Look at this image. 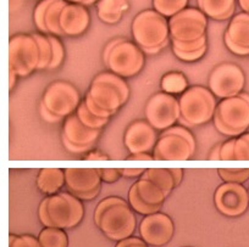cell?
<instances>
[{"instance_id":"cell-1","label":"cell","mask_w":249,"mask_h":247,"mask_svg":"<svg viewBox=\"0 0 249 247\" xmlns=\"http://www.w3.org/2000/svg\"><path fill=\"white\" fill-rule=\"evenodd\" d=\"M130 87L122 77L112 72H103L90 83L83 101L93 115L110 118L130 99Z\"/></svg>"},{"instance_id":"cell-2","label":"cell","mask_w":249,"mask_h":247,"mask_svg":"<svg viewBox=\"0 0 249 247\" xmlns=\"http://www.w3.org/2000/svg\"><path fill=\"white\" fill-rule=\"evenodd\" d=\"M94 223L107 239L116 242L132 236L137 228V218L130 203L117 196H109L98 203Z\"/></svg>"},{"instance_id":"cell-3","label":"cell","mask_w":249,"mask_h":247,"mask_svg":"<svg viewBox=\"0 0 249 247\" xmlns=\"http://www.w3.org/2000/svg\"><path fill=\"white\" fill-rule=\"evenodd\" d=\"M85 206L72 194L57 193L43 198L38 207V218L44 227L72 229L82 222Z\"/></svg>"},{"instance_id":"cell-4","label":"cell","mask_w":249,"mask_h":247,"mask_svg":"<svg viewBox=\"0 0 249 247\" xmlns=\"http://www.w3.org/2000/svg\"><path fill=\"white\" fill-rule=\"evenodd\" d=\"M132 37L144 54L155 55L171 43L169 18L157 10H143L133 18Z\"/></svg>"},{"instance_id":"cell-5","label":"cell","mask_w":249,"mask_h":247,"mask_svg":"<svg viewBox=\"0 0 249 247\" xmlns=\"http://www.w3.org/2000/svg\"><path fill=\"white\" fill-rule=\"evenodd\" d=\"M105 67L122 78L137 76L144 67L145 57L143 50L127 38H114L103 51Z\"/></svg>"},{"instance_id":"cell-6","label":"cell","mask_w":249,"mask_h":247,"mask_svg":"<svg viewBox=\"0 0 249 247\" xmlns=\"http://www.w3.org/2000/svg\"><path fill=\"white\" fill-rule=\"evenodd\" d=\"M181 117L178 124L195 128L207 124L214 118L217 100L209 88L202 85L190 87L178 98Z\"/></svg>"},{"instance_id":"cell-7","label":"cell","mask_w":249,"mask_h":247,"mask_svg":"<svg viewBox=\"0 0 249 247\" xmlns=\"http://www.w3.org/2000/svg\"><path fill=\"white\" fill-rule=\"evenodd\" d=\"M213 121L216 131L225 136L234 138L246 133L249 129V94L221 99Z\"/></svg>"},{"instance_id":"cell-8","label":"cell","mask_w":249,"mask_h":247,"mask_svg":"<svg viewBox=\"0 0 249 247\" xmlns=\"http://www.w3.org/2000/svg\"><path fill=\"white\" fill-rule=\"evenodd\" d=\"M197 143L190 128L174 126L161 132L153 150L155 161H187L195 156Z\"/></svg>"},{"instance_id":"cell-9","label":"cell","mask_w":249,"mask_h":247,"mask_svg":"<svg viewBox=\"0 0 249 247\" xmlns=\"http://www.w3.org/2000/svg\"><path fill=\"white\" fill-rule=\"evenodd\" d=\"M40 47L35 34H16L9 42V69L18 77L30 76L38 71Z\"/></svg>"},{"instance_id":"cell-10","label":"cell","mask_w":249,"mask_h":247,"mask_svg":"<svg viewBox=\"0 0 249 247\" xmlns=\"http://www.w3.org/2000/svg\"><path fill=\"white\" fill-rule=\"evenodd\" d=\"M80 92L70 82L55 81L49 84L43 94L40 105L62 121L77 111L81 105Z\"/></svg>"},{"instance_id":"cell-11","label":"cell","mask_w":249,"mask_h":247,"mask_svg":"<svg viewBox=\"0 0 249 247\" xmlns=\"http://www.w3.org/2000/svg\"><path fill=\"white\" fill-rule=\"evenodd\" d=\"M169 27L171 39L195 42L208 35V17L199 9L186 8L169 18Z\"/></svg>"},{"instance_id":"cell-12","label":"cell","mask_w":249,"mask_h":247,"mask_svg":"<svg viewBox=\"0 0 249 247\" xmlns=\"http://www.w3.org/2000/svg\"><path fill=\"white\" fill-rule=\"evenodd\" d=\"M144 115L148 123L157 131H166L176 126L181 117L178 98L164 92L154 94L147 101Z\"/></svg>"},{"instance_id":"cell-13","label":"cell","mask_w":249,"mask_h":247,"mask_svg":"<svg viewBox=\"0 0 249 247\" xmlns=\"http://www.w3.org/2000/svg\"><path fill=\"white\" fill-rule=\"evenodd\" d=\"M246 87L243 69L232 62H224L215 67L208 78V88L219 99L236 97Z\"/></svg>"},{"instance_id":"cell-14","label":"cell","mask_w":249,"mask_h":247,"mask_svg":"<svg viewBox=\"0 0 249 247\" xmlns=\"http://www.w3.org/2000/svg\"><path fill=\"white\" fill-rule=\"evenodd\" d=\"M100 134L102 129H90L86 127L75 112L65 118L61 132V143L66 151L81 155L92 150Z\"/></svg>"},{"instance_id":"cell-15","label":"cell","mask_w":249,"mask_h":247,"mask_svg":"<svg viewBox=\"0 0 249 247\" xmlns=\"http://www.w3.org/2000/svg\"><path fill=\"white\" fill-rule=\"evenodd\" d=\"M214 203L221 214L230 218L239 217L249 207L248 189L243 184H221L214 194Z\"/></svg>"},{"instance_id":"cell-16","label":"cell","mask_w":249,"mask_h":247,"mask_svg":"<svg viewBox=\"0 0 249 247\" xmlns=\"http://www.w3.org/2000/svg\"><path fill=\"white\" fill-rule=\"evenodd\" d=\"M102 178L95 168H66L65 186L69 193L82 201H90L102 190Z\"/></svg>"},{"instance_id":"cell-17","label":"cell","mask_w":249,"mask_h":247,"mask_svg":"<svg viewBox=\"0 0 249 247\" xmlns=\"http://www.w3.org/2000/svg\"><path fill=\"white\" fill-rule=\"evenodd\" d=\"M174 232V222L165 213L148 214L140 223V237L149 246H165L171 241Z\"/></svg>"},{"instance_id":"cell-18","label":"cell","mask_w":249,"mask_h":247,"mask_svg":"<svg viewBox=\"0 0 249 247\" xmlns=\"http://www.w3.org/2000/svg\"><path fill=\"white\" fill-rule=\"evenodd\" d=\"M157 129L147 121H135L127 127L124 135V145L130 155L153 152L159 135Z\"/></svg>"},{"instance_id":"cell-19","label":"cell","mask_w":249,"mask_h":247,"mask_svg":"<svg viewBox=\"0 0 249 247\" xmlns=\"http://www.w3.org/2000/svg\"><path fill=\"white\" fill-rule=\"evenodd\" d=\"M68 0H40L33 11V21L38 31L43 34L64 37L60 28V14Z\"/></svg>"},{"instance_id":"cell-20","label":"cell","mask_w":249,"mask_h":247,"mask_svg":"<svg viewBox=\"0 0 249 247\" xmlns=\"http://www.w3.org/2000/svg\"><path fill=\"white\" fill-rule=\"evenodd\" d=\"M224 42L232 54L249 55V14H237L231 18L225 31Z\"/></svg>"},{"instance_id":"cell-21","label":"cell","mask_w":249,"mask_h":247,"mask_svg":"<svg viewBox=\"0 0 249 247\" xmlns=\"http://www.w3.org/2000/svg\"><path fill=\"white\" fill-rule=\"evenodd\" d=\"M62 34L66 37H78L88 30L90 15L87 8L80 4L68 3L60 14L59 20Z\"/></svg>"},{"instance_id":"cell-22","label":"cell","mask_w":249,"mask_h":247,"mask_svg":"<svg viewBox=\"0 0 249 247\" xmlns=\"http://www.w3.org/2000/svg\"><path fill=\"white\" fill-rule=\"evenodd\" d=\"M172 51L175 56L184 62H195L200 60L208 50V35L195 42H177L171 39Z\"/></svg>"},{"instance_id":"cell-23","label":"cell","mask_w":249,"mask_h":247,"mask_svg":"<svg viewBox=\"0 0 249 247\" xmlns=\"http://www.w3.org/2000/svg\"><path fill=\"white\" fill-rule=\"evenodd\" d=\"M198 9L215 21H226L234 16L236 0H197Z\"/></svg>"},{"instance_id":"cell-24","label":"cell","mask_w":249,"mask_h":247,"mask_svg":"<svg viewBox=\"0 0 249 247\" xmlns=\"http://www.w3.org/2000/svg\"><path fill=\"white\" fill-rule=\"evenodd\" d=\"M38 190L45 195L60 193L65 186V169L42 168L36 179Z\"/></svg>"},{"instance_id":"cell-25","label":"cell","mask_w":249,"mask_h":247,"mask_svg":"<svg viewBox=\"0 0 249 247\" xmlns=\"http://www.w3.org/2000/svg\"><path fill=\"white\" fill-rule=\"evenodd\" d=\"M128 8L130 4L127 0H98L97 14L102 22L115 25L120 22Z\"/></svg>"},{"instance_id":"cell-26","label":"cell","mask_w":249,"mask_h":247,"mask_svg":"<svg viewBox=\"0 0 249 247\" xmlns=\"http://www.w3.org/2000/svg\"><path fill=\"white\" fill-rule=\"evenodd\" d=\"M136 185H137L140 196L148 205L162 206V203L166 200L167 196L165 195L162 189L159 185H157L154 181H150V179L140 177V179L136 181Z\"/></svg>"},{"instance_id":"cell-27","label":"cell","mask_w":249,"mask_h":247,"mask_svg":"<svg viewBox=\"0 0 249 247\" xmlns=\"http://www.w3.org/2000/svg\"><path fill=\"white\" fill-rule=\"evenodd\" d=\"M160 88L164 93L171 95H181L188 89V79L181 72H169L160 81Z\"/></svg>"},{"instance_id":"cell-28","label":"cell","mask_w":249,"mask_h":247,"mask_svg":"<svg viewBox=\"0 0 249 247\" xmlns=\"http://www.w3.org/2000/svg\"><path fill=\"white\" fill-rule=\"evenodd\" d=\"M38 240L42 247H68L69 237L65 229L56 227H45L40 230Z\"/></svg>"},{"instance_id":"cell-29","label":"cell","mask_w":249,"mask_h":247,"mask_svg":"<svg viewBox=\"0 0 249 247\" xmlns=\"http://www.w3.org/2000/svg\"><path fill=\"white\" fill-rule=\"evenodd\" d=\"M144 178L150 179L154 181L157 185H159L165 193V195L169 196L172 193L176 184H175V179L172 177L171 171L170 168H149L145 169L143 176Z\"/></svg>"},{"instance_id":"cell-30","label":"cell","mask_w":249,"mask_h":247,"mask_svg":"<svg viewBox=\"0 0 249 247\" xmlns=\"http://www.w3.org/2000/svg\"><path fill=\"white\" fill-rule=\"evenodd\" d=\"M188 3L190 0H153V9L166 18H170L188 8Z\"/></svg>"},{"instance_id":"cell-31","label":"cell","mask_w":249,"mask_h":247,"mask_svg":"<svg viewBox=\"0 0 249 247\" xmlns=\"http://www.w3.org/2000/svg\"><path fill=\"white\" fill-rule=\"evenodd\" d=\"M128 203L132 207V210L135 212L140 213V214L143 215H148V214H153V213L160 212L162 206H152L148 205L147 202L142 200V198L140 196L137 190V185L136 183L131 186L130 191H128Z\"/></svg>"},{"instance_id":"cell-32","label":"cell","mask_w":249,"mask_h":247,"mask_svg":"<svg viewBox=\"0 0 249 247\" xmlns=\"http://www.w3.org/2000/svg\"><path fill=\"white\" fill-rule=\"evenodd\" d=\"M76 115L78 116L80 121L90 129H103L110 121V118H102V117H97L95 115H93L86 106V102L83 100L78 106Z\"/></svg>"},{"instance_id":"cell-33","label":"cell","mask_w":249,"mask_h":247,"mask_svg":"<svg viewBox=\"0 0 249 247\" xmlns=\"http://www.w3.org/2000/svg\"><path fill=\"white\" fill-rule=\"evenodd\" d=\"M220 178L224 183H236L246 184L249 181V168H220Z\"/></svg>"},{"instance_id":"cell-34","label":"cell","mask_w":249,"mask_h":247,"mask_svg":"<svg viewBox=\"0 0 249 247\" xmlns=\"http://www.w3.org/2000/svg\"><path fill=\"white\" fill-rule=\"evenodd\" d=\"M49 39L52 42L53 47V59L48 69H55L61 66L62 62H64V59H65V49H64V45H62L61 40L56 35L49 34Z\"/></svg>"},{"instance_id":"cell-35","label":"cell","mask_w":249,"mask_h":247,"mask_svg":"<svg viewBox=\"0 0 249 247\" xmlns=\"http://www.w3.org/2000/svg\"><path fill=\"white\" fill-rule=\"evenodd\" d=\"M234 161H249V132L234 139Z\"/></svg>"},{"instance_id":"cell-36","label":"cell","mask_w":249,"mask_h":247,"mask_svg":"<svg viewBox=\"0 0 249 247\" xmlns=\"http://www.w3.org/2000/svg\"><path fill=\"white\" fill-rule=\"evenodd\" d=\"M9 247H42L38 237L30 234H21L9 236Z\"/></svg>"},{"instance_id":"cell-37","label":"cell","mask_w":249,"mask_h":247,"mask_svg":"<svg viewBox=\"0 0 249 247\" xmlns=\"http://www.w3.org/2000/svg\"><path fill=\"white\" fill-rule=\"evenodd\" d=\"M234 138L227 139L221 143L220 148V161H234Z\"/></svg>"},{"instance_id":"cell-38","label":"cell","mask_w":249,"mask_h":247,"mask_svg":"<svg viewBox=\"0 0 249 247\" xmlns=\"http://www.w3.org/2000/svg\"><path fill=\"white\" fill-rule=\"evenodd\" d=\"M98 172H99L102 181L107 184L116 183V181L122 177L120 169L116 168H99Z\"/></svg>"},{"instance_id":"cell-39","label":"cell","mask_w":249,"mask_h":247,"mask_svg":"<svg viewBox=\"0 0 249 247\" xmlns=\"http://www.w3.org/2000/svg\"><path fill=\"white\" fill-rule=\"evenodd\" d=\"M115 247H149V245L145 244L141 237L130 236L117 242Z\"/></svg>"},{"instance_id":"cell-40","label":"cell","mask_w":249,"mask_h":247,"mask_svg":"<svg viewBox=\"0 0 249 247\" xmlns=\"http://www.w3.org/2000/svg\"><path fill=\"white\" fill-rule=\"evenodd\" d=\"M38 111H39V115L40 117H42L43 121H45L47 123H59V122H61L59 118H56L52 112L48 111V110L45 109L44 106H42L40 104H39V107H38Z\"/></svg>"},{"instance_id":"cell-41","label":"cell","mask_w":249,"mask_h":247,"mask_svg":"<svg viewBox=\"0 0 249 247\" xmlns=\"http://www.w3.org/2000/svg\"><path fill=\"white\" fill-rule=\"evenodd\" d=\"M145 169L142 168H121L122 177H126V178H136V177H142L144 173Z\"/></svg>"},{"instance_id":"cell-42","label":"cell","mask_w":249,"mask_h":247,"mask_svg":"<svg viewBox=\"0 0 249 247\" xmlns=\"http://www.w3.org/2000/svg\"><path fill=\"white\" fill-rule=\"evenodd\" d=\"M85 160L86 161H107L109 160V157H107L105 153L100 152V151L90 150L86 153Z\"/></svg>"},{"instance_id":"cell-43","label":"cell","mask_w":249,"mask_h":247,"mask_svg":"<svg viewBox=\"0 0 249 247\" xmlns=\"http://www.w3.org/2000/svg\"><path fill=\"white\" fill-rule=\"evenodd\" d=\"M128 161H153L154 156L150 152H140L135 153V155H130L127 157Z\"/></svg>"},{"instance_id":"cell-44","label":"cell","mask_w":249,"mask_h":247,"mask_svg":"<svg viewBox=\"0 0 249 247\" xmlns=\"http://www.w3.org/2000/svg\"><path fill=\"white\" fill-rule=\"evenodd\" d=\"M170 171H171L172 177H174L175 179V184H176V188H177V186L181 184L182 178H183V171H182L181 168H170Z\"/></svg>"},{"instance_id":"cell-45","label":"cell","mask_w":249,"mask_h":247,"mask_svg":"<svg viewBox=\"0 0 249 247\" xmlns=\"http://www.w3.org/2000/svg\"><path fill=\"white\" fill-rule=\"evenodd\" d=\"M220 148H221V144H217L214 148H212V151L208 155V160L210 161H220Z\"/></svg>"},{"instance_id":"cell-46","label":"cell","mask_w":249,"mask_h":247,"mask_svg":"<svg viewBox=\"0 0 249 247\" xmlns=\"http://www.w3.org/2000/svg\"><path fill=\"white\" fill-rule=\"evenodd\" d=\"M69 3H73V4H80V5L83 6H89L93 5V4L98 3V0H68Z\"/></svg>"},{"instance_id":"cell-47","label":"cell","mask_w":249,"mask_h":247,"mask_svg":"<svg viewBox=\"0 0 249 247\" xmlns=\"http://www.w3.org/2000/svg\"><path fill=\"white\" fill-rule=\"evenodd\" d=\"M239 8L243 10V13L249 14V0H237Z\"/></svg>"},{"instance_id":"cell-48","label":"cell","mask_w":249,"mask_h":247,"mask_svg":"<svg viewBox=\"0 0 249 247\" xmlns=\"http://www.w3.org/2000/svg\"><path fill=\"white\" fill-rule=\"evenodd\" d=\"M9 72H10V89H13L14 87H15L16 84V78H18V74L15 73L14 71H11V69H9Z\"/></svg>"},{"instance_id":"cell-49","label":"cell","mask_w":249,"mask_h":247,"mask_svg":"<svg viewBox=\"0 0 249 247\" xmlns=\"http://www.w3.org/2000/svg\"><path fill=\"white\" fill-rule=\"evenodd\" d=\"M247 189H248V194H249V185H248V188H247Z\"/></svg>"},{"instance_id":"cell-50","label":"cell","mask_w":249,"mask_h":247,"mask_svg":"<svg viewBox=\"0 0 249 247\" xmlns=\"http://www.w3.org/2000/svg\"><path fill=\"white\" fill-rule=\"evenodd\" d=\"M186 247H190V246H186Z\"/></svg>"}]
</instances>
